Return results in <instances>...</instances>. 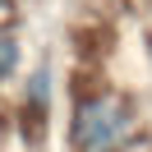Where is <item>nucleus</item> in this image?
<instances>
[{
  "instance_id": "7ed1b4c3",
  "label": "nucleus",
  "mask_w": 152,
  "mask_h": 152,
  "mask_svg": "<svg viewBox=\"0 0 152 152\" xmlns=\"http://www.w3.org/2000/svg\"><path fill=\"white\" fill-rule=\"evenodd\" d=\"M0 5H5V0H0Z\"/></svg>"
},
{
  "instance_id": "f257e3e1",
  "label": "nucleus",
  "mask_w": 152,
  "mask_h": 152,
  "mask_svg": "<svg viewBox=\"0 0 152 152\" xmlns=\"http://www.w3.org/2000/svg\"><path fill=\"white\" fill-rule=\"evenodd\" d=\"M134 129V115L124 102L115 97H97V102L78 106V120H74V143L78 152H115Z\"/></svg>"
},
{
  "instance_id": "f03ea898",
  "label": "nucleus",
  "mask_w": 152,
  "mask_h": 152,
  "mask_svg": "<svg viewBox=\"0 0 152 152\" xmlns=\"http://www.w3.org/2000/svg\"><path fill=\"white\" fill-rule=\"evenodd\" d=\"M14 65H19V42L0 32V78H10V74H14Z\"/></svg>"
}]
</instances>
